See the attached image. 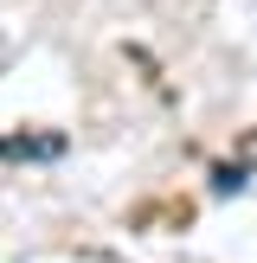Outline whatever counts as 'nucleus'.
<instances>
[{"instance_id":"1","label":"nucleus","mask_w":257,"mask_h":263,"mask_svg":"<svg viewBox=\"0 0 257 263\" xmlns=\"http://www.w3.org/2000/svg\"><path fill=\"white\" fill-rule=\"evenodd\" d=\"M58 148H64L58 135H45V141H26V135L20 141H0V154H58Z\"/></svg>"},{"instance_id":"2","label":"nucleus","mask_w":257,"mask_h":263,"mask_svg":"<svg viewBox=\"0 0 257 263\" xmlns=\"http://www.w3.org/2000/svg\"><path fill=\"white\" fill-rule=\"evenodd\" d=\"M244 186V167L238 161H231V167H218V174H212V193H238Z\"/></svg>"},{"instance_id":"3","label":"nucleus","mask_w":257,"mask_h":263,"mask_svg":"<svg viewBox=\"0 0 257 263\" xmlns=\"http://www.w3.org/2000/svg\"><path fill=\"white\" fill-rule=\"evenodd\" d=\"M238 167H257V128H251L244 141H238Z\"/></svg>"}]
</instances>
